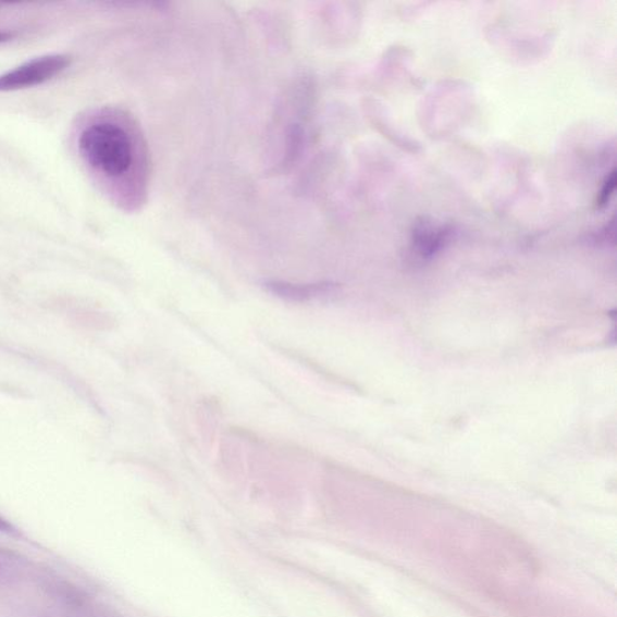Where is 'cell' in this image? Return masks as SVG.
<instances>
[{
    "instance_id": "2",
    "label": "cell",
    "mask_w": 617,
    "mask_h": 617,
    "mask_svg": "<svg viewBox=\"0 0 617 617\" xmlns=\"http://www.w3.org/2000/svg\"><path fill=\"white\" fill-rule=\"evenodd\" d=\"M72 63L70 54L52 53L40 55L15 70L0 75V92H13L48 83L63 73Z\"/></svg>"
},
{
    "instance_id": "5",
    "label": "cell",
    "mask_w": 617,
    "mask_h": 617,
    "mask_svg": "<svg viewBox=\"0 0 617 617\" xmlns=\"http://www.w3.org/2000/svg\"><path fill=\"white\" fill-rule=\"evenodd\" d=\"M0 532L5 534H16L17 531L13 525L8 522L5 519L0 516Z\"/></svg>"
},
{
    "instance_id": "6",
    "label": "cell",
    "mask_w": 617,
    "mask_h": 617,
    "mask_svg": "<svg viewBox=\"0 0 617 617\" xmlns=\"http://www.w3.org/2000/svg\"><path fill=\"white\" fill-rule=\"evenodd\" d=\"M15 37L14 33L0 32V44L7 42Z\"/></svg>"
},
{
    "instance_id": "1",
    "label": "cell",
    "mask_w": 617,
    "mask_h": 617,
    "mask_svg": "<svg viewBox=\"0 0 617 617\" xmlns=\"http://www.w3.org/2000/svg\"><path fill=\"white\" fill-rule=\"evenodd\" d=\"M84 162L108 178L125 176L134 162V146L128 132L115 122L97 121L85 127L77 139Z\"/></svg>"
},
{
    "instance_id": "3",
    "label": "cell",
    "mask_w": 617,
    "mask_h": 617,
    "mask_svg": "<svg viewBox=\"0 0 617 617\" xmlns=\"http://www.w3.org/2000/svg\"><path fill=\"white\" fill-rule=\"evenodd\" d=\"M266 288L276 297L294 300L306 301L332 294L335 289L334 284L321 283L309 285H296L288 283L272 282L267 283Z\"/></svg>"
},
{
    "instance_id": "4",
    "label": "cell",
    "mask_w": 617,
    "mask_h": 617,
    "mask_svg": "<svg viewBox=\"0 0 617 617\" xmlns=\"http://www.w3.org/2000/svg\"><path fill=\"white\" fill-rule=\"evenodd\" d=\"M24 570V560L13 552L0 547V585L16 581Z\"/></svg>"
}]
</instances>
